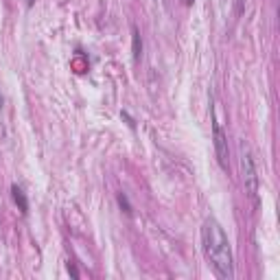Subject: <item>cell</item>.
<instances>
[{
    "instance_id": "5",
    "label": "cell",
    "mask_w": 280,
    "mask_h": 280,
    "mask_svg": "<svg viewBox=\"0 0 280 280\" xmlns=\"http://www.w3.org/2000/svg\"><path fill=\"white\" fill-rule=\"evenodd\" d=\"M131 53H134L136 62H140V57H142V38H140L138 27H131Z\"/></svg>"
},
{
    "instance_id": "8",
    "label": "cell",
    "mask_w": 280,
    "mask_h": 280,
    "mask_svg": "<svg viewBox=\"0 0 280 280\" xmlns=\"http://www.w3.org/2000/svg\"><path fill=\"white\" fill-rule=\"evenodd\" d=\"M68 272H70V276H73V278H79V272H77L75 265H68Z\"/></svg>"
},
{
    "instance_id": "10",
    "label": "cell",
    "mask_w": 280,
    "mask_h": 280,
    "mask_svg": "<svg viewBox=\"0 0 280 280\" xmlns=\"http://www.w3.org/2000/svg\"><path fill=\"white\" fill-rule=\"evenodd\" d=\"M35 2V0H27V4H29V7H31V4Z\"/></svg>"
},
{
    "instance_id": "7",
    "label": "cell",
    "mask_w": 280,
    "mask_h": 280,
    "mask_svg": "<svg viewBox=\"0 0 280 280\" xmlns=\"http://www.w3.org/2000/svg\"><path fill=\"white\" fill-rule=\"evenodd\" d=\"M123 119L127 120V125H129V127H136V123H134V119H131V116H129V114H127V112H123Z\"/></svg>"
},
{
    "instance_id": "4",
    "label": "cell",
    "mask_w": 280,
    "mask_h": 280,
    "mask_svg": "<svg viewBox=\"0 0 280 280\" xmlns=\"http://www.w3.org/2000/svg\"><path fill=\"white\" fill-rule=\"evenodd\" d=\"M11 197H13V201H16L18 210L22 212V215H27V212H29V200H27V195H24L22 188L13 184V186H11Z\"/></svg>"
},
{
    "instance_id": "11",
    "label": "cell",
    "mask_w": 280,
    "mask_h": 280,
    "mask_svg": "<svg viewBox=\"0 0 280 280\" xmlns=\"http://www.w3.org/2000/svg\"><path fill=\"white\" fill-rule=\"evenodd\" d=\"M2 103H4V101H2V94H0V108H2Z\"/></svg>"
},
{
    "instance_id": "6",
    "label": "cell",
    "mask_w": 280,
    "mask_h": 280,
    "mask_svg": "<svg viewBox=\"0 0 280 280\" xmlns=\"http://www.w3.org/2000/svg\"><path fill=\"white\" fill-rule=\"evenodd\" d=\"M116 201H119L120 210H123L125 215H131V212H134V208H131V203H129V200H127L125 193H119V195H116Z\"/></svg>"
},
{
    "instance_id": "1",
    "label": "cell",
    "mask_w": 280,
    "mask_h": 280,
    "mask_svg": "<svg viewBox=\"0 0 280 280\" xmlns=\"http://www.w3.org/2000/svg\"><path fill=\"white\" fill-rule=\"evenodd\" d=\"M201 243H203V254L210 261L215 274L221 280H232L234 278V261H232V249L228 241L226 232H223L221 223L217 219H206L201 228Z\"/></svg>"
},
{
    "instance_id": "2",
    "label": "cell",
    "mask_w": 280,
    "mask_h": 280,
    "mask_svg": "<svg viewBox=\"0 0 280 280\" xmlns=\"http://www.w3.org/2000/svg\"><path fill=\"white\" fill-rule=\"evenodd\" d=\"M241 175H243V186H245V195L249 197L254 208L261 203V177H258L256 162H254L252 149L247 142H241Z\"/></svg>"
},
{
    "instance_id": "3",
    "label": "cell",
    "mask_w": 280,
    "mask_h": 280,
    "mask_svg": "<svg viewBox=\"0 0 280 280\" xmlns=\"http://www.w3.org/2000/svg\"><path fill=\"white\" fill-rule=\"evenodd\" d=\"M212 136H215V154H217V162L223 171H228V136L221 129V125L212 123Z\"/></svg>"
},
{
    "instance_id": "9",
    "label": "cell",
    "mask_w": 280,
    "mask_h": 280,
    "mask_svg": "<svg viewBox=\"0 0 280 280\" xmlns=\"http://www.w3.org/2000/svg\"><path fill=\"white\" fill-rule=\"evenodd\" d=\"M182 2H184V4H186V7H191V4H193V2H195V0H182Z\"/></svg>"
}]
</instances>
